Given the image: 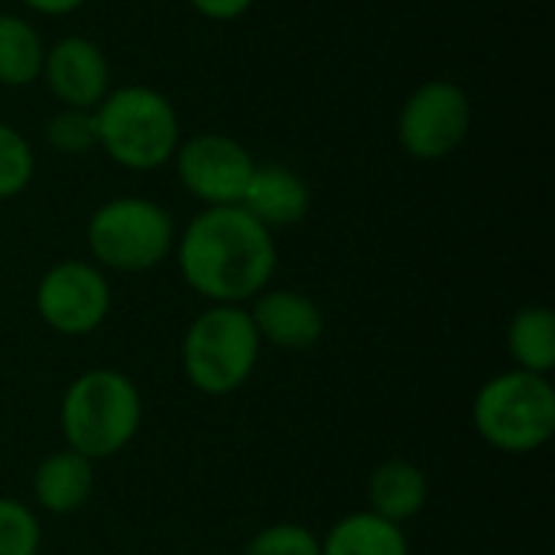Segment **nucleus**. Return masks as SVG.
I'll use <instances>...</instances> for the list:
<instances>
[{"label":"nucleus","mask_w":555,"mask_h":555,"mask_svg":"<svg viewBox=\"0 0 555 555\" xmlns=\"http://www.w3.org/2000/svg\"><path fill=\"white\" fill-rule=\"evenodd\" d=\"M429 498V481L426 472L406 459H390L384 462L371 481H367V504L371 514L403 527L406 520H413Z\"/></svg>","instance_id":"14"},{"label":"nucleus","mask_w":555,"mask_h":555,"mask_svg":"<svg viewBox=\"0 0 555 555\" xmlns=\"http://www.w3.org/2000/svg\"><path fill=\"white\" fill-rule=\"evenodd\" d=\"M309 205H312V195H309V185L302 182V176H296L286 166H273V163L254 169L247 192L241 198V208L254 221H260L267 231L299 224L309 215Z\"/></svg>","instance_id":"12"},{"label":"nucleus","mask_w":555,"mask_h":555,"mask_svg":"<svg viewBox=\"0 0 555 555\" xmlns=\"http://www.w3.org/2000/svg\"><path fill=\"white\" fill-rule=\"evenodd\" d=\"M39 78L62 107L94 111L111 91V62L98 42L85 36H65L46 49Z\"/></svg>","instance_id":"10"},{"label":"nucleus","mask_w":555,"mask_h":555,"mask_svg":"<svg viewBox=\"0 0 555 555\" xmlns=\"http://www.w3.org/2000/svg\"><path fill=\"white\" fill-rule=\"evenodd\" d=\"M111 283L98 263L88 260H59L52 263L36 286L39 319L68 338L91 335L104 325L111 312Z\"/></svg>","instance_id":"8"},{"label":"nucleus","mask_w":555,"mask_h":555,"mask_svg":"<svg viewBox=\"0 0 555 555\" xmlns=\"http://www.w3.org/2000/svg\"><path fill=\"white\" fill-rule=\"evenodd\" d=\"M98 150L130 172H153L176 156L182 140L172 101L146 85L111 88L94 107Z\"/></svg>","instance_id":"3"},{"label":"nucleus","mask_w":555,"mask_h":555,"mask_svg":"<svg viewBox=\"0 0 555 555\" xmlns=\"http://www.w3.org/2000/svg\"><path fill=\"white\" fill-rule=\"evenodd\" d=\"M189 7L205 16V20H215V23H228V20H237L244 16L254 0H189Z\"/></svg>","instance_id":"22"},{"label":"nucleus","mask_w":555,"mask_h":555,"mask_svg":"<svg viewBox=\"0 0 555 555\" xmlns=\"http://www.w3.org/2000/svg\"><path fill=\"white\" fill-rule=\"evenodd\" d=\"M88 250L114 273H146L176 250L172 215L140 195L111 198L88 218Z\"/></svg>","instance_id":"6"},{"label":"nucleus","mask_w":555,"mask_h":555,"mask_svg":"<svg viewBox=\"0 0 555 555\" xmlns=\"http://www.w3.org/2000/svg\"><path fill=\"white\" fill-rule=\"evenodd\" d=\"M507 351L517 371L550 377L555 367V315L546 306H527L511 319Z\"/></svg>","instance_id":"16"},{"label":"nucleus","mask_w":555,"mask_h":555,"mask_svg":"<svg viewBox=\"0 0 555 555\" xmlns=\"http://www.w3.org/2000/svg\"><path fill=\"white\" fill-rule=\"evenodd\" d=\"M244 555H322V540L302 524H273L247 543Z\"/></svg>","instance_id":"21"},{"label":"nucleus","mask_w":555,"mask_h":555,"mask_svg":"<svg viewBox=\"0 0 555 555\" xmlns=\"http://www.w3.org/2000/svg\"><path fill=\"white\" fill-rule=\"evenodd\" d=\"M478 436L507 455H530L555 436V387L550 377L507 371L491 377L472 406Z\"/></svg>","instance_id":"4"},{"label":"nucleus","mask_w":555,"mask_h":555,"mask_svg":"<svg viewBox=\"0 0 555 555\" xmlns=\"http://www.w3.org/2000/svg\"><path fill=\"white\" fill-rule=\"evenodd\" d=\"M42 527L36 514L10 498H0V555H39Z\"/></svg>","instance_id":"20"},{"label":"nucleus","mask_w":555,"mask_h":555,"mask_svg":"<svg viewBox=\"0 0 555 555\" xmlns=\"http://www.w3.org/2000/svg\"><path fill=\"white\" fill-rule=\"evenodd\" d=\"M65 449L88 462H104L124 452L143 423V400L137 384L114 367H91L78 374L59 410Z\"/></svg>","instance_id":"2"},{"label":"nucleus","mask_w":555,"mask_h":555,"mask_svg":"<svg viewBox=\"0 0 555 555\" xmlns=\"http://www.w3.org/2000/svg\"><path fill=\"white\" fill-rule=\"evenodd\" d=\"M46 42L39 29L16 16L0 13V85L7 88H26L42 75Z\"/></svg>","instance_id":"17"},{"label":"nucleus","mask_w":555,"mask_h":555,"mask_svg":"<svg viewBox=\"0 0 555 555\" xmlns=\"http://www.w3.org/2000/svg\"><path fill=\"white\" fill-rule=\"evenodd\" d=\"M176 176L182 189L205 208L241 205L257 169L250 150L224 133H195L176 146Z\"/></svg>","instance_id":"9"},{"label":"nucleus","mask_w":555,"mask_h":555,"mask_svg":"<svg viewBox=\"0 0 555 555\" xmlns=\"http://www.w3.org/2000/svg\"><path fill=\"white\" fill-rule=\"evenodd\" d=\"M472 130V98L465 94L462 85L433 78L420 85L400 117H397V137L400 146L420 159V163H436L452 156L462 140Z\"/></svg>","instance_id":"7"},{"label":"nucleus","mask_w":555,"mask_h":555,"mask_svg":"<svg viewBox=\"0 0 555 555\" xmlns=\"http://www.w3.org/2000/svg\"><path fill=\"white\" fill-rule=\"evenodd\" d=\"M20 3L42 16H65V13H75L78 7H85L88 0H20Z\"/></svg>","instance_id":"23"},{"label":"nucleus","mask_w":555,"mask_h":555,"mask_svg":"<svg viewBox=\"0 0 555 555\" xmlns=\"http://www.w3.org/2000/svg\"><path fill=\"white\" fill-rule=\"evenodd\" d=\"M322 555H410L403 530L371 511L341 517L322 540Z\"/></svg>","instance_id":"15"},{"label":"nucleus","mask_w":555,"mask_h":555,"mask_svg":"<svg viewBox=\"0 0 555 555\" xmlns=\"http://www.w3.org/2000/svg\"><path fill=\"white\" fill-rule=\"evenodd\" d=\"M176 263L189 289L211 306H244L270 289L276 241L241 205H218L176 237Z\"/></svg>","instance_id":"1"},{"label":"nucleus","mask_w":555,"mask_h":555,"mask_svg":"<svg viewBox=\"0 0 555 555\" xmlns=\"http://www.w3.org/2000/svg\"><path fill=\"white\" fill-rule=\"evenodd\" d=\"M247 312L260 341L280 351H309L325 332L322 309L296 289H263Z\"/></svg>","instance_id":"11"},{"label":"nucleus","mask_w":555,"mask_h":555,"mask_svg":"<svg viewBox=\"0 0 555 555\" xmlns=\"http://www.w3.org/2000/svg\"><path fill=\"white\" fill-rule=\"evenodd\" d=\"M33 176H36V153L29 140L0 120V202L26 192Z\"/></svg>","instance_id":"18"},{"label":"nucleus","mask_w":555,"mask_h":555,"mask_svg":"<svg viewBox=\"0 0 555 555\" xmlns=\"http://www.w3.org/2000/svg\"><path fill=\"white\" fill-rule=\"evenodd\" d=\"M94 488V462L72 449L46 455L33 472V498L49 514H75Z\"/></svg>","instance_id":"13"},{"label":"nucleus","mask_w":555,"mask_h":555,"mask_svg":"<svg viewBox=\"0 0 555 555\" xmlns=\"http://www.w3.org/2000/svg\"><path fill=\"white\" fill-rule=\"evenodd\" d=\"M46 143L55 153H65V156H81L88 150H98V120H94V111L62 107L46 124Z\"/></svg>","instance_id":"19"},{"label":"nucleus","mask_w":555,"mask_h":555,"mask_svg":"<svg viewBox=\"0 0 555 555\" xmlns=\"http://www.w3.org/2000/svg\"><path fill=\"white\" fill-rule=\"evenodd\" d=\"M260 335L244 306H208L182 338L185 380L208 397L241 390L260 358Z\"/></svg>","instance_id":"5"}]
</instances>
